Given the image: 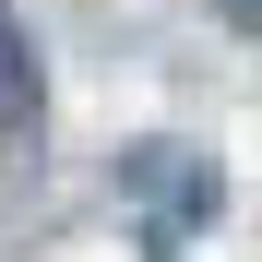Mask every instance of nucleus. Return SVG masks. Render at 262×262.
I'll return each mask as SVG.
<instances>
[{"mask_svg":"<svg viewBox=\"0 0 262 262\" xmlns=\"http://www.w3.org/2000/svg\"><path fill=\"white\" fill-rule=\"evenodd\" d=\"M12 131H36V36L0 12V143Z\"/></svg>","mask_w":262,"mask_h":262,"instance_id":"f03ea898","label":"nucleus"},{"mask_svg":"<svg viewBox=\"0 0 262 262\" xmlns=\"http://www.w3.org/2000/svg\"><path fill=\"white\" fill-rule=\"evenodd\" d=\"M119 191L143 203V238H155V250H179L203 214H214V167H203L191 143H131V155H119Z\"/></svg>","mask_w":262,"mask_h":262,"instance_id":"f257e3e1","label":"nucleus"},{"mask_svg":"<svg viewBox=\"0 0 262 262\" xmlns=\"http://www.w3.org/2000/svg\"><path fill=\"white\" fill-rule=\"evenodd\" d=\"M214 24H238V36H262V0H214Z\"/></svg>","mask_w":262,"mask_h":262,"instance_id":"7ed1b4c3","label":"nucleus"}]
</instances>
